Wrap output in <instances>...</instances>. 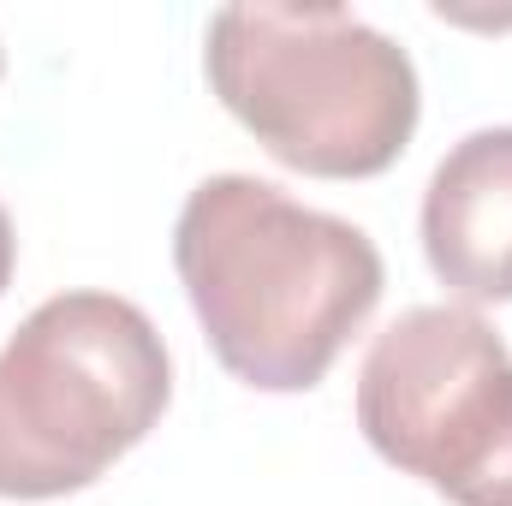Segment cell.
Wrapping results in <instances>:
<instances>
[{
  "label": "cell",
  "instance_id": "cell-3",
  "mask_svg": "<svg viewBox=\"0 0 512 506\" xmlns=\"http://www.w3.org/2000/svg\"><path fill=\"white\" fill-rule=\"evenodd\" d=\"M173 364L120 292H60L0 346V501H60L161 423Z\"/></svg>",
  "mask_w": 512,
  "mask_h": 506
},
{
  "label": "cell",
  "instance_id": "cell-6",
  "mask_svg": "<svg viewBox=\"0 0 512 506\" xmlns=\"http://www.w3.org/2000/svg\"><path fill=\"white\" fill-rule=\"evenodd\" d=\"M12 262H18V239H12V221H6V209H0V292H6V280H12Z\"/></svg>",
  "mask_w": 512,
  "mask_h": 506
},
{
  "label": "cell",
  "instance_id": "cell-1",
  "mask_svg": "<svg viewBox=\"0 0 512 506\" xmlns=\"http://www.w3.org/2000/svg\"><path fill=\"white\" fill-rule=\"evenodd\" d=\"M173 268L221 370L262 393L316 387L382 298V251L364 227L251 173H215L185 197Z\"/></svg>",
  "mask_w": 512,
  "mask_h": 506
},
{
  "label": "cell",
  "instance_id": "cell-4",
  "mask_svg": "<svg viewBox=\"0 0 512 506\" xmlns=\"http://www.w3.org/2000/svg\"><path fill=\"white\" fill-rule=\"evenodd\" d=\"M358 429L453 506H512V352L465 304L387 322L358 370Z\"/></svg>",
  "mask_w": 512,
  "mask_h": 506
},
{
  "label": "cell",
  "instance_id": "cell-2",
  "mask_svg": "<svg viewBox=\"0 0 512 506\" xmlns=\"http://www.w3.org/2000/svg\"><path fill=\"white\" fill-rule=\"evenodd\" d=\"M203 66L221 108L316 179L387 173L423 108L411 54L346 6H221Z\"/></svg>",
  "mask_w": 512,
  "mask_h": 506
},
{
  "label": "cell",
  "instance_id": "cell-5",
  "mask_svg": "<svg viewBox=\"0 0 512 506\" xmlns=\"http://www.w3.org/2000/svg\"><path fill=\"white\" fill-rule=\"evenodd\" d=\"M423 256L465 304H512V126L441 155L423 191Z\"/></svg>",
  "mask_w": 512,
  "mask_h": 506
},
{
  "label": "cell",
  "instance_id": "cell-7",
  "mask_svg": "<svg viewBox=\"0 0 512 506\" xmlns=\"http://www.w3.org/2000/svg\"><path fill=\"white\" fill-rule=\"evenodd\" d=\"M0 66H6V54H0Z\"/></svg>",
  "mask_w": 512,
  "mask_h": 506
}]
</instances>
